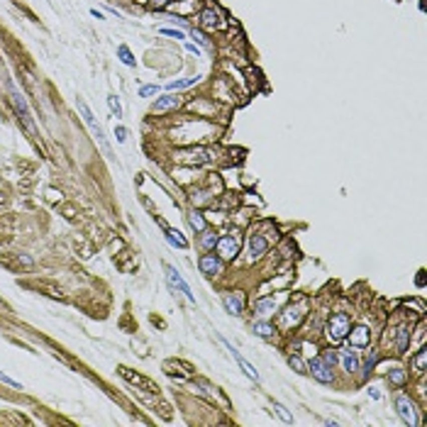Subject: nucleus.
<instances>
[{
    "instance_id": "nucleus-1",
    "label": "nucleus",
    "mask_w": 427,
    "mask_h": 427,
    "mask_svg": "<svg viewBox=\"0 0 427 427\" xmlns=\"http://www.w3.org/2000/svg\"><path fill=\"white\" fill-rule=\"evenodd\" d=\"M352 330V320L347 313H334L330 317V322H327V327H325V337H327V342L330 344H337V342H342V339H347V334Z\"/></svg>"
},
{
    "instance_id": "nucleus-2",
    "label": "nucleus",
    "mask_w": 427,
    "mask_h": 427,
    "mask_svg": "<svg viewBox=\"0 0 427 427\" xmlns=\"http://www.w3.org/2000/svg\"><path fill=\"white\" fill-rule=\"evenodd\" d=\"M395 410H398V415H400V420L405 422V425L415 427L420 425V417H417V405L412 403V398L405 395V393H398V398H395Z\"/></svg>"
},
{
    "instance_id": "nucleus-3",
    "label": "nucleus",
    "mask_w": 427,
    "mask_h": 427,
    "mask_svg": "<svg viewBox=\"0 0 427 427\" xmlns=\"http://www.w3.org/2000/svg\"><path fill=\"white\" fill-rule=\"evenodd\" d=\"M10 98H13V105H15V110H18L20 120H22V125L27 127V132H30V134H35V132H37V127H35L32 112H30V108H27V100H25V95L20 93L13 83H10Z\"/></svg>"
},
{
    "instance_id": "nucleus-4",
    "label": "nucleus",
    "mask_w": 427,
    "mask_h": 427,
    "mask_svg": "<svg viewBox=\"0 0 427 427\" xmlns=\"http://www.w3.org/2000/svg\"><path fill=\"white\" fill-rule=\"evenodd\" d=\"M305 317V300H298L293 305H288L283 313L279 315V322L283 330H291V327H296L300 325V320Z\"/></svg>"
},
{
    "instance_id": "nucleus-5",
    "label": "nucleus",
    "mask_w": 427,
    "mask_h": 427,
    "mask_svg": "<svg viewBox=\"0 0 427 427\" xmlns=\"http://www.w3.org/2000/svg\"><path fill=\"white\" fill-rule=\"evenodd\" d=\"M78 110H81V115H83V120H86V125L91 127V132H93V137L98 139V144L105 149V154H110V144H108V139H105V134H103V127L95 122L93 112H91V108L83 103V100H78Z\"/></svg>"
},
{
    "instance_id": "nucleus-6",
    "label": "nucleus",
    "mask_w": 427,
    "mask_h": 427,
    "mask_svg": "<svg viewBox=\"0 0 427 427\" xmlns=\"http://www.w3.org/2000/svg\"><path fill=\"white\" fill-rule=\"evenodd\" d=\"M164 271H166L168 286H171V288H176V291H181V293L188 298V303H195V296L190 293V286H188L186 279L178 274V269H176V266H171V264H166V266H164Z\"/></svg>"
},
{
    "instance_id": "nucleus-7",
    "label": "nucleus",
    "mask_w": 427,
    "mask_h": 427,
    "mask_svg": "<svg viewBox=\"0 0 427 427\" xmlns=\"http://www.w3.org/2000/svg\"><path fill=\"white\" fill-rule=\"evenodd\" d=\"M218 257L225 261L235 259L240 254V237L237 235H225V237H218Z\"/></svg>"
},
{
    "instance_id": "nucleus-8",
    "label": "nucleus",
    "mask_w": 427,
    "mask_h": 427,
    "mask_svg": "<svg viewBox=\"0 0 427 427\" xmlns=\"http://www.w3.org/2000/svg\"><path fill=\"white\" fill-rule=\"evenodd\" d=\"M269 247H271V240L266 237V232H252L249 235V259H261L269 252Z\"/></svg>"
},
{
    "instance_id": "nucleus-9",
    "label": "nucleus",
    "mask_w": 427,
    "mask_h": 427,
    "mask_svg": "<svg viewBox=\"0 0 427 427\" xmlns=\"http://www.w3.org/2000/svg\"><path fill=\"white\" fill-rule=\"evenodd\" d=\"M117 371H120V376H122L125 381H130L132 386H137V388H142V390H149V393H159V386H156L154 381H149L147 376L134 373L132 369H127V366H120Z\"/></svg>"
},
{
    "instance_id": "nucleus-10",
    "label": "nucleus",
    "mask_w": 427,
    "mask_h": 427,
    "mask_svg": "<svg viewBox=\"0 0 427 427\" xmlns=\"http://www.w3.org/2000/svg\"><path fill=\"white\" fill-rule=\"evenodd\" d=\"M308 373H313V378H317L320 383H332L334 381L332 366H327L322 359H313L310 366H308Z\"/></svg>"
},
{
    "instance_id": "nucleus-11",
    "label": "nucleus",
    "mask_w": 427,
    "mask_h": 427,
    "mask_svg": "<svg viewBox=\"0 0 427 427\" xmlns=\"http://www.w3.org/2000/svg\"><path fill=\"white\" fill-rule=\"evenodd\" d=\"M200 27L207 30V32H215V30H223L225 27V20L215 8H207V10L200 13Z\"/></svg>"
},
{
    "instance_id": "nucleus-12",
    "label": "nucleus",
    "mask_w": 427,
    "mask_h": 427,
    "mask_svg": "<svg viewBox=\"0 0 427 427\" xmlns=\"http://www.w3.org/2000/svg\"><path fill=\"white\" fill-rule=\"evenodd\" d=\"M223 344L227 347V349H230V354L235 356V361L240 364L242 371H244L247 376H249V378H252V381H254V383H257V381H259V371H257V369H254V366H252V364H249V361H247V359H244V356H242V354L237 352V349H235V347H232V344H230L227 339H223Z\"/></svg>"
},
{
    "instance_id": "nucleus-13",
    "label": "nucleus",
    "mask_w": 427,
    "mask_h": 427,
    "mask_svg": "<svg viewBox=\"0 0 427 427\" xmlns=\"http://www.w3.org/2000/svg\"><path fill=\"white\" fill-rule=\"evenodd\" d=\"M176 159L183 161V164H205V161H210V156H207L205 149H186V151H178Z\"/></svg>"
},
{
    "instance_id": "nucleus-14",
    "label": "nucleus",
    "mask_w": 427,
    "mask_h": 427,
    "mask_svg": "<svg viewBox=\"0 0 427 427\" xmlns=\"http://www.w3.org/2000/svg\"><path fill=\"white\" fill-rule=\"evenodd\" d=\"M198 269L203 274H207V276H215V274H220L223 261H220V257H215V254H203L200 261H198Z\"/></svg>"
},
{
    "instance_id": "nucleus-15",
    "label": "nucleus",
    "mask_w": 427,
    "mask_h": 427,
    "mask_svg": "<svg viewBox=\"0 0 427 427\" xmlns=\"http://www.w3.org/2000/svg\"><path fill=\"white\" fill-rule=\"evenodd\" d=\"M347 337H349L352 347H369V344H371V332H369V327H364V325H359V327L349 330Z\"/></svg>"
},
{
    "instance_id": "nucleus-16",
    "label": "nucleus",
    "mask_w": 427,
    "mask_h": 427,
    "mask_svg": "<svg viewBox=\"0 0 427 427\" xmlns=\"http://www.w3.org/2000/svg\"><path fill=\"white\" fill-rule=\"evenodd\" d=\"M223 303L230 315H242V310H244V298H242V293H225Z\"/></svg>"
},
{
    "instance_id": "nucleus-17",
    "label": "nucleus",
    "mask_w": 427,
    "mask_h": 427,
    "mask_svg": "<svg viewBox=\"0 0 427 427\" xmlns=\"http://www.w3.org/2000/svg\"><path fill=\"white\" fill-rule=\"evenodd\" d=\"M279 308H281V298H259V300L254 303L257 315H271V313H276Z\"/></svg>"
},
{
    "instance_id": "nucleus-18",
    "label": "nucleus",
    "mask_w": 427,
    "mask_h": 427,
    "mask_svg": "<svg viewBox=\"0 0 427 427\" xmlns=\"http://www.w3.org/2000/svg\"><path fill=\"white\" fill-rule=\"evenodd\" d=\"M178 105H181V100H178L176 95H164V98H159V100L154 103V108H151V112H156V115H161V112L176 110Z\"/></svg>"
},
{
    "instance_id": "nucleus-19",
    "label": "nucleus",
    "mask_w": 427,
    "mask_h": 427,
    "mask_svg": "<svg viewBox=\"0 0 427 427\" xmlns=\"http://www.w3.org/2000/svg\"><path fill=\"white\" fill-rule=\"evenodd\" d=\"M339 359H342V366H344L349 373L359 371V356H356V352H352V349H342V352H339Z\"/></svg>"
},
{
    "instance_id": "nucleus-20",
    "label": "nucleus",
    "mask_w": 427,
    "mask_h": 427,
    "mask_svg": "<svg viewBox=\"0 0 427 427\" xmlns=\"http://www.w3.org/2000/svg\"><path fill=\"white\" fill-rule=\"evenodd\" d=\"M252 332L257 334V337H264V339H274L276 337V327L271 322H254Z\"/></svg>"
},
{
    "instance_id": "nucleus-21",
    "label": "nucleus",
    "mask_w": 427,
    "mask_h": 427,
    "mask_svg": "<svg viewBox=\"0 0 427 427\" xmlns=\"http://www.w3.org/2000/svg\"><path fill=\"white\" fill-rule=\"evenodd\" d=\"M408 342H410V325H403L400 330H398V337H395V349L403 354L408 349Z\"/></svg>"
},
{
    "instance_id": "nucleus-22",
    "label": "nucleus",
    "mask_w": 427,
    "mask_h": 427,
    "mask_svg": "<svg viewBox=\"0 0 427 427\" xmlns=\"http://www.w3.org/2000/svg\"><path fill=\"white\" fill-rule=\"evenodd\" d=\"M200 81V76H193V78H178V81H168V91H183V88H190Z\"/></svg>"
},
{
    "instance_id": "nucleus-23",
    "label": "nucleus",
    "mask_w": 427,
    "mask_h": 427,
    "mask_svg": "<svg viewBox=\"0 0 427 427\" xmlns=\"http://www.w3.org/2000/svg\"><path fill=\"white\" fill-rule=\"evenodd\" d=\"M164 232H166L168 244H173V247H178V249H188V242L181 237V232H178V230H171V227H166Z\"/></svg>"
},
{
    "instance_id": "nucleus-24",
    "label": "nucleus",
    "mask_w": 427,
    "mask_h": 427,
    "mask_svg": "<svg viewBox=\"0 0 427 427\" xmlns=\"http://www.w3.org/2000/svg\"><path fill=\"white\" fill-rule=\"evenodd\" d=\"M188 225H190L195 232H205V218L198 212V210H190V212H188Z\"/></svg>"
},
{
    "instance_id": "nucleus-25",
    "label": "nucleus",
    "mask_w": 427,
    "mask_h": 427,
    "mask_svg": "<svg viewBox=\"0 0 427 427\" xmlns=\"http://www.w3.org/2000/svg\"><path fill=\"white\" fill-rule=\"evenodd\" d=\"M425 366H427V349L422 347L420 352L412 356V369H415L417 373H425Z\"/></svg>"
},
{
    "instance_id": "nucleus-26",
    "label": "nucleus",
    "mask_w": 427,
    "mask_h": 427,
    "mask_svg": "<svg viewBox=\"0 0 427 427\" xmlns=\"http://www.w3.org/2000/svg\"><path fill=\"white\" fill-rule=\"evenodd\" d=\"M117 56H120V61H122V64H127V66H134V56H132L130 47L120 44V47H117Z\"/></svg>"
},
{
    "instance_id": "nucleus-27",
    "label": "nucleus",
    "mask_w": 427,
    "mask_h": 427,
    "mask_svg": "<svg viewBox=\"0 0 427 427\" xmlns=\"http://www.w3.org/2000/svg\"><path fill=\"white\" fill-rule=\"evenodd\" d=\"M288 364H291V369H296L298 373H308V366H305V361L298 356V354H291L288 356Z\"/></svg>"
},
{
    "instance_id": "nucleus-28",
    "label": "nucleus",
    "mask_w": 427,
    "mask_h": 427,
    "mask_svg": "<svg viewBox=\"0 0 427 427\" xmlns=\"http://www.w3.org/2000/svg\"><path fill=\"white\" fill-rule=\"evenodd\" d=\"M274 410H276V415H279L281 420L286 422V425H293V415L288 412V408L286 405H281V403H274Z\"/></svg>"
},
{
    "instance_id": "nucleus-29",
    "label": "nucleus",
    "mask_w": 427,
    "mask_h": 427,
    "mask_svg": "<svg viewBox=\"0 0 427 427\" xmlns=\"http://www.w3.org/2000/svg\"><path fill=\"white\" fill-rule=\"evenodd\" d=\"M388 381L390 383H395V386H403V383H405V371H403V369H393V371L388 373Z\"/></svg>"
},
{
    "instance_id": "nucleus-30",
    "label": "nucleus",
    "mask_w": 427,
    "mask_h": 427,
    "mask_svg": "<svg viewBox=\"0 0 427 427\" xmlns=\"http://www.w3.org/2000/svg\"><path fill=\"white\" fill-rule=\"evenodd\" d=\"M108 105H110V110L117 115V117H122V105H120V100L115 98V95H108Z\"/></svg>"
},
{
    "instance_id": "nucleus-31",
    "label": "nucleus",
    "mask_w": 427,
    "mask_h": 427,
    "mask_svg": "<svg viewBox=\"0 0 427 427\" xmlns=\"http://www.w3.org/2000/svg\"><path fill=\"white\" fill-rule=\"evenodd\" d=\"M218 244V235L215 232H205V237H203V247L205 249H212Z\"/></svg>"
},
{
    "instance_id": "nucleus-32",
    "label": "nucleus",
    "mask_w": 427,
    "mask_h": 427,
    "mask_svg": "<svg viewBox=\"0 0 427 427\" xmlns=\"http://www.w3.org/2000/svg\"><path fill=\"white\" fill-rule=\"evenodd\" d=\"M161 35H166V37H176V39H186V35L181 32V30H171V27H161L159 30Z\"/></svg>"
},
{
    "instance_id": "nucleus-33",
    "label": "nucleus",
    "mask_w": 427,
    "mask_h": 427,
    "mask_svg": "<svg viewBox=\"0 0 427 427\" xmlns=\"http://www.w3.org/2000/svg\"><path fill=\"white\" fill-rule=\"evenodd\" d=\"M322 361H325L327 366H332V369H334V364H337V354H334L332 349H327V352L322 354Z\"/></svg>"
},
{
    "instance_id": "nucleus-34",
    "label": "nucleus",
    "mask_w": 427,
    "mask_h": 427,
    "mask_svg": "<svg viewBox=\"0 0 427 427\" xmlns=\"http://www.w3.org/2000/svg\"><path fill=\"white\" fill-rule=\"evenodd\" d=\"M159 93V86H142L139 88V95L142 98H149V95H156Z\"/></svg>"
},
{
    "instance_id": "nucleus-35",
    "label": "nucleus",
    "mask_w": 427,
    "mask_h": 427,
    "mask_svg": "<svg viewBox=\"0 0 427 427\" xmlns=\"http://www.w3.org/2000/svg\"><path fill=\"white\" fill-rule=\"evenodd\" d=\"M115 137H117V142H125L127 139V130L125 127H115Z\"/></svg>"
},
{
    "instance_id": "nucleus-36",
    "label": "nucleus",
    "mask_w": 427,
    "mask_h": 427,
    "mask_svg": "<svg viewBox=\"0 0 427 427\" xmlns=\"http://www.w3.org/2000/svg\"><path fill=\"white\" fill-rule=\"evenodd\" d=\"M0 381H3V383H8V386H13V388H20L18 381H13V378H10V376H5V373H0Z\"/></svg>"
},
{
    "instance_id": "nucleus-37",
    "label": "nucleus",
    "mask_w": 427,
    "mask_h": 427,
    "mask_svg": "<svg viewBox=\"0 0 427 427\" xmlns=\"http://www.w3.org/2000/svg\"><path fill=\"white\" fill-rule=\"evenodd\" d=\"M149 5L156 8V10H161V8H166L168 5V0H149Z\"/></svg>"
},
{
    "instance_id": "nucleus-38",
    "label": "nucleus",
    "mask_w": 427,
    "mask_h": 427,
    "mask_svg": "<svg viewBox=\"0 0 427 427\" xmlns=\"http://www.w3.org/2000/svg\"><path fill=\"white\" fill-rule=\"evenodd\" d=\"M186 49H188V52H193V54H200V49H198L195 44H186Z\"/></svg>"
},
{
    "instance_id": "nucleus-39",
    "label": "nucleus",
    "mask_w": 427,
    "mask_h": 427,
    "mask_svg": "<svg viewBox=\"0 0 427 427\" xmlns=\"http://www.w3.org/2000/svg\"><path fill=\"white\" fill-rule=\"evenodd\" d=\"M417 286H420V288L425 286V271H420V276H417Z\"/></svg>"
}]
</instances>
